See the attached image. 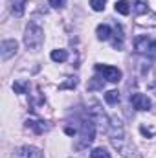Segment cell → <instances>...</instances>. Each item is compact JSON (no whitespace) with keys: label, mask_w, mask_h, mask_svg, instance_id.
<instances>
[{"label":"cell","mask_w":156,"mask_h":158,"mask_svg":"<svg viewBox=\"0 0 156 158\" xmlns=\"http://www.w3.org/2000/svg\"><path fill=\"white\" fill-rule=\"evenodd\" d=\"M94 136H96V123L94 119L90 118V114H86L84 118L79 119V131H77V143H76V149H84L88 147L92 142H94Z\"/></svg>","instance_id":"cell-1"},{"label":"cell","mask_w":156,"mask_h":158,"mask_svg":"<svg viewBox=\"0 0 156 158\" xmlns=\"http://www.w3.org/2000/svg\"><path fill=\"white\" fill-rule=\"evenodd\" d=\"M44 42V31L37 22H30L24 31V44L30 50H39Z\"/></svg>","instance_id":"cell-2"},{"label":"cell","mask_w":156,"mask_h":158,"mask_svg":"<svg viewBox=\"0 0 156 158\" xmlns=\"http://www.w3.org/2000/svg\"><path fill=\"white\" fill-rule=\"evenodd\" d=\"M90 118L94 119V123H96V127L99 129V131H105V132H109V127H110V119L109 116L103 112V109L101 107H97V105H94L92 109H90Z\"/></svg>","instance_id":"cell-3"},{"label":"cell","mask_w":156,"mask_h":158,"mask_svg":"<svg viewBox=\"0 0 156 158\" xmlns=\"http://www.w3.org/2000/svg\"><path fill=\"white\" fill-rule=\"evenodd\" d=\"M134 48L140 55H154L156 53V40L143 35V37H138L134 42Z\"/></svg>","instance_id":"cell-4"},{"label":"cell","mask_w":156,"mask_h":158,"mask_svg":"<svg viewBox=\"0 0 156 158\" xmlns=\"http://www.w3.org/2000/svg\"><path fill=\"white\" fill-rule=\"evenodd\" d=\"M96 72H99L103 79H107L109 83H117L121 81V70L110 64H96Z\"/></svg>","instance_id":"cell-5"},{"label":"cell","mask_w":156,"mask_h":158,"mask_svg":"<svg viewBox=\"0 0 156 158\" xmlns=\"http://www.w3.org/2000/svg\"><path fill=\"white\" fill-rule=\"evenodd\" d=\"M11 158H44V155H42L40 149L33 147V145H22V147L13 151Z\"/></svg>","instance_id":"cell-6"},{"label":"cell","mask_w":156,"mask_h":158,"mask_svg":"<svg viewBox=\"0 0 156 158\" xmlns=\"http://www.w3.org/2000/svg\"><path fill=\"white\" fill-rule=\"evenodd\" d=\"M17 50H18V44H17V40H13V39H6V40H2V44H0V55H2L4 61L11 59L17 53Z\"/></svg>","instance_id":"cell-7"},{"label":"cell","mask_w":156,"mask_h":158,"mask_svg":"<svg viewBox=\"0 0 156 158\" xmlns=\"http://www.w3.org/2000/svg\"><path fill=\"white\" fill-rule=\"evenodd\" d=\"M130 103H132V107L136 110H149L151 109V99L145 94H140V92L130 96Z\"/></svg>","instance_id":"cell-8"},{"label":"cell","mask_w":156,"mask_h":158,"mask_svg":"<svg viewBox=\"0 0 156 158\" xmlns=\"http://www.w3.org/2000/svg\"><path fill=\"white\" fill-rule=\"evenodd\" d=\"M9 11L15 17H22L26 11V0H9Z\"/></svg>","instance_id":"cell-9"},{"label":"cell","mask_w":156,"mask_h":158,"mask_svg":"<svg viewBox=\"0 0 156 158\" xmlns=\"http://www.w3.org/2000/svg\"><path fill=\"white\" fill-rule=\"evenodd\" d=\"M26 127L28 129H33L35 134H42L44 131H48V123L46 121H37V119H28L26 121Z\"/></svg>","instance_id":"cell-10"},{"label":"cell","mask_w":156,"mask_h":158,"mask_svg":"<svg viewBox=\"0 0 156 158\" xmlns=\"http://www.w3.org/2000/svg\"><path fill=\"white\" fill-rule=\"evenodd\" d=\"M96 33H97V39L99 40H109L110 35H112V30H110L109 24H99L97 30H96Z\"/></svg>","instance_id":"cell-11"},{"label":"cell","mask_w":156,"mask_h":158,"mask_svg":"<svg viewBox=\"0 0 156 158\" xmlns=\"http://www.w3.org/2000/svg\"><path fill=\"white\" fill-rule=\"evenodd\" d=\"M50 57H51V61H55V63H64V61L68 59V52H66V50H53V52L50 53Z\"/></svg>","instance_id":"cell-12"},{"label":"cell","mask_w":156,"mask_h":158,"mask_svg":"<svg viewBox=\"0 0 156 158\" xmlns=\"http://www.w3.org/2000/svg\"><path fill=\"white\" fill-rule=\"evenodd\" d=\"M114 7H116V13H119V15H129L130 13V4L127 0H117L114 4Z\"/></svg>","instance_id":"cell-13"},{"label":"cell","mask_w":156,"mask_h":158,"mask_svg":"<svg viewBox=\"0 0 156 158\" xmlns=\"http://www.w3.org/2000/svg\"><path fill=\"white\" fill-rule=\"evenodd\" d=\"M13 90H15V94H26L30 90V83L28 81H15L13 83Z\"/></svg>","instance_id":"cell-14"},{"label":"cell","mask_w":156,"mask_h":158,"mask_svg":"<svg viewBox=\"0 0 156 158\" xmlns=\"http://www.w3.org/2000/svg\"><path fill=\"white\" fill-rule=\"evenodd\" d=\"M105 101H107L109 105H116L117 101H119V92H117V90H109V92L105 94Z\"/></svg>","instance_id":"cell-15"},{"label":"cell","mask_w":156,"mask_h":158,"mask_svg":"<svg viewBox=\"0 0 156 158\" xmlns=\"http://www.w3.org/2000/svg\"><path fill=\"white\" fill-rule=\"evenodd\" d=\"M90 158H110V153L103 147H96L92 153H90Z\"/></svg>","instance_id":"cell-16"},{"label":"cell","mask_w":156,"mask_h":158,"mask_svg":"<svg viewBox=\"0 0 156 158\" xmlns=\"http://www.w3.org/2000/svg\"><path fill=\"white\" fill-rule=\"evenodd\" d=\"M132 9H134V13H136V15H143V13H147V4H145L143 0H136Z\"/></svg>","instance_id":"cell-17"},{"label":"cell","mask_w":156,"mask_h":158,"mask_svg":"<svg viewBox=\"0 0 156 158\" xmlns=\"http://www.w3.org/2000/svg\"><path fill=\"white\" fill-rule=\"evenodd\" d=\"M99 88H103V79L96 76V77L90 79V83H88V90H99Z\"/></svg>","instance_id":"cell-18"},{"label":"cell","mask_w":156,"mask_h":158,"mask_svg":"<svg viewBox=\"0 0 156 158\" xmlns=\"http://www.w3.org/2000/svg\"><path fill=\"white\" fill-rule=\"evenodd\" d=\"M77 86V77H66V81L59 86L61 90H64V88H76Z\"/></svg>","instance_id":"cell-19"},{"label":"cell","mask_w":156,"mask_h":158,"mask_svg":"<svg viewBox=\"0 0 156 158\" xmlns=\"http://www.w3.org/2000/svg\"><path fill=\"white\" fill-rule=\"evenodd\" d=\"M105 4H107V0H90V6H92L94 11H103Z\"/></svg>","instance_id":"cell-20"},{"label":"cell","mask_w":156,"mask_h":158,"mask_svg":"<svg viewBox=\"0 0 156 158\" xmlns=\"http://www.w3.org/2000/svg\"><path fill=\"white\" fill-rule=\"evenodd\" d=\"M64 2H66V0H50V6L55 7V9H61V7L64 6Z\"/></svg>","instance_id":"cell-21"}]
</instances>
